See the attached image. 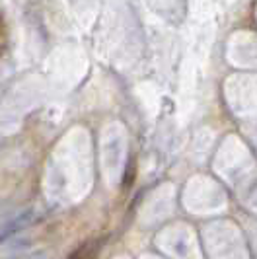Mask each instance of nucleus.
Listing matches in <instances>:
<instances>
[{"label": "nucleus", "instance_id": "nucleus-1", "mask_svg": "<svg viewBox=\"0 0 257 259\" xmlns=\"http://www.w3.org/2000/svg\"><path fill=\"white\" fill-rule=\"evenodd\" d=\"M35 221V212L33 210H24L22 214H18L16 219H14L10 224H8V228L2 232V236H0V240H4V238H10L12 234L20 232V230H24L26 226H29L31 222Z\"/></svg>", "mask_w": 257, "mask_h": 259}, {"label": "nucleus", "instance_id": "nucleus-2", "mask_svg": "<svg viewBox=\"0 0 257 259\" xmlns=\"http://www.w3.org/2000/svg\"><path fill=\"white\" fill-rule=\"evenodd\" d=\"M8 259H49L47 257V251L43 249H35V251H29V253H22V255H14Z\"/></svg>", "mask_w": 257, "mask_h": 259}]
</instances>
